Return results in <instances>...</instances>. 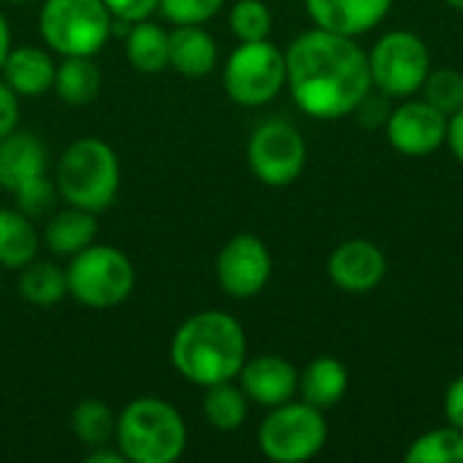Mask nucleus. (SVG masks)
<instances>
[{"label": "nucleus", "instance_id": "nucleus-32", "mask_svg": "<svg viewBox=\"0 0 463 463\" xmlns=\"http://www.w3.org/2000/svg\"><path fill=\"white\" fill-rule=\"evenodd\" d=\"M109 14L119 22H144L152 16L155 8H160V0H103Z\"/></svg>", "mask_w": 463, "mask_h": 463}, {"label": "nucleus", "instance_id": "nucleus-13", "mask_svg": "<svg viewBox=\"0 0 463 463\" xmlns=\"http://www.w3.org/2000/svg\"><path fill=\"white\" fill-rule=\"evenodd\" d=\"M388 271L383 250L369 239H350L328 258V277L345 293H372Z\"/></svg>", "mask_w": 463, "mask_h": 463}, {"label": "nucleus", "instance_id": "nucleus-7", "mask_svg": "<svg viewBox=\"0 0 463 463\" xmlns=\"http://www.w3.org/2000/svg\"><path fill=\"white\" fill-rule=\"evenodd\" d=\"M222 84L228 98L239 106L255 109L271 103L288 84L285 52H279L269 38L241 41L225 62Z\"/></svg>", "mask_w": 463, "mask_h": 463}, {"label": "nucleus", "instance_id": "nucleus-31", "mask_svg": "<svg viewBox=\"0 0 463 463\" xmlns=\"http://www.w3.org/2000/svg\"><path fill=\"white\" fill-rule=\"evenodd\" d=\"M225 0H160V11L174 24H203L212 19Z\"/></svg>", "mask_w": 463, "mask_h": 463}, {"label": "nucleus", "instance_id": "nucleus-28", "mask_svg": "<svg viewBox=\"0 0 463 463\" xmlns=\"http://www.w3.org/2000/svg\"><path fill=\"white\" fill-rule=\"evenodd\" d=\"M423 98L442 114L463 109V73L458 68H434L423 81Z\"/></svg>", "mask_w": 463, "mask_h": 463}, {"label": "nucleus", "instance_id": "nucleus-21", "mask_svg": "<svg viewBox=\"0 0 463 463\" xmlns=\"http://www.w3.org/2000/svg\"><path fill=\"white\" fill-rule=\"evenodd\" d=\"M38 252V231L30 217L14 209H0V266L24 269L35 260Z\"/></svg>", "mask_w": 463, "mask_h": 463}, {"label": "nucleus", "instance_id": "nucleus-18", "mask_svg": "<svg viewBox=\"0 0 463 463\" xmlns=\"http://www.w3.org/2000/svg\"><path fill=\"white\" fill-rule=\"evenodd\" d=\"M347 385H350V377H347L345 364L331 355H320V358L309 361L307 369L298 374V391H301L304 402L317 410L336 407L345 399Z\"/></svg>", "mask_w": 463, "mask_h": 463}, {"label": "nucleus", "instance_id": "nucleus-29", "mask_svg": "<svg viewBox=\"0 0 463 463\" xmlns=\"http://www.w3.org/2000/svg\"><path fill=\"white\" fill-rule=\"evenodd\" d=\"M271 11L263 0H239L231 8V30L239 41H263L271 33Z\"/></svg>", "mask_w": 463, "mask_h": 463}, {"label": "nucleus", "instance_id": "nucleus-16", "mask_svg": "<svg viewBox=\"0 0 463 463\" xmlns=\"http://www.w3.org/2000/svg\"><path fill=\"white\" fill-rule=\"evenodd\" d=\"M41 174H46V149L33 133L14 130L0 138V187L14 193Z\"/></svg>", "mask_w": 463, "mask_h": 463}, {"label": "nucleus", "instance_id": "nucleus-15", "mask_svg": "<svg viewBox=\"0 0 463 463\" xmlns=\"http://www.w3.org/2000/svg\"><path fill=\"white\" fill-rule=\"evenodd\" d=\"M312 22L336 35H364L374 30L391 11L393 0H304Z\"/></svg>", "mask_w": 463, "mask_h": 463}, {"label": "nucleus", "instance_id": "nucleus-5", "mask_svg": "<svg viewBox=\"0 0 463 463\" xmlns=\"http://www.w3.org/2000/svg\"><path fill=\"white\" fill-rule=\"evenodd\" d=\"M103 0H46L38 16L41 38L62 57H92L111 33Z\"/></svg>", "mask_w": 463, "mask_h": 463}, {"label": "nucleus", "instance_id": "nucleus-14", "mask_svg": "<svg viewBox=\"0 0 463 463\" xmlns=\"http://www.w3.org/2000/svg\"><path fill=\"white\" fill-rule=\"evenodd\" d=\"M239 380L250 402L260 407H271V410L290 402L298 391L296 366L279 355H258L252 361H244Z\"/></svg>", "mask_w": 463, "mask_h": 463}, {"label": "nucleus", "instance_id": "nucleus-26", "mask_svg": "<svg viewBox=\"0 0 463 463\" xmlns=\"http://www.w3.org/2000/svg\"><path fill=\"white\" fill-rule=\"evenodd\" d=\"M407 463H463V431L456 426L420 434L404 453Z\"/></svg>", "mask_w": 463, "mask_h": 463}, {"label": "nucleus", "instance_id": "nucleus-10", "mask_svg": "<svg viewBox=\"0 0 463 463\" xmlns=\"http://www.w3.org/2000/svg\"><path fill=\"white\" fill-rule=\"evenodd\" d=\"M247 160L252 174L269 187L293 184L307 165V144L304 136L282 119L263 122L247 146Z\"/></svg>", "mask_w": 463, "mask_h": 463}, {"label": "nucleus", "instance_id": "nucleus-22", "mask_svg": "<svg viewBox=\"0 0 463 463\" xmlns=\"http://www.w3.org/2000/svg\"><path fill=\"white\" fill-rule=\"evenodd\" d=\"M60 100L71 106H84L98 98L100 92V68L92 57H65L62 65L54 68V81Z\"/></svg>", "mask_w": 463, "mask_h": 463}, {"label": "nucleus", "instance_id": "nucleus-3", "mask_svg": "<svg viewBox=\"0 0 463 463\" xmlns=\"http://www.w3.org/2000/svg\"><path fill=\"white\" fill-rule=\"evenodd\" d=\"M117 445L133 463H174L187 445L182 415L163 399H136L117 418Z\"/></svg>", "mask_w": 463, "mask_h": 463}, {"label": "nucleus", "instance_id": "nucleus-19", "mask_svg": "<svg viewBox=\"0 0 463 463\" xmlns=\"http://www.w3.org/2000/svg\"><path fill=\"white\" fill-rule=\"evenodd\" d=\"M3 76L5 84L16 92V95H41L43 90L52 87L54 81V65L52 57L38 49V46H19L11 49L5 62H3Z\"/></svg>", "mask_w": 463, "mask_h": 463}, {"label": "nucleus", "instance_id": "nucleus-9", "mask_svg": "<svg viewBox=\"0 0 463 463\" xmlns=\"http://www.w3.org/2000/svg\"><path fill=\"white\" fill-rule=\"evenodd\" d=\"M431 71V54L420 35L410 30L385 33L369 52L372 87L385 98H410L423 90Z\"/></svg>", "mask_w": 463, "mask_h": 463}, {"label": "nucleus", "instance_id": "nucleus-1", "mask_svg": "<svg viewBox=\"0 0 463 463\" xmlns=\"http://www.w3.org/2000/svg\"><path fill=\"white\" fill-rule=\"evenodd\" d=\"M285 65L296 106L317 119L347 117L372 92L369 54L347 35L320 27L301 33L288 46Z\"/></svg>", "mask_w": 463, "mask_h": 463}, {"label": "nucleus", "instance_id": "nucleus-12", "mask_svg": "<svg viewBox=\"0 0 463 463\" xmlns=\"http://www.w3.org/2000/svg\"><path fill=\"white\" fill-rule=\"evenodd\" d=\"M388 141L407 157H426L448 138V114L423 100H404L385 119Z\"/></svg>", "mask_w": 463, "mask_h": 463}, {"label": "nucleus", "instance_id": "nucleus-20", "mask_svg": "<svg viewBox=\"0 0 463 463\" xmlns=\"http://www.w3.org/2000/svg\"><path fill=\"white\" fill-rule=\"evenodd\" d=\"M98 236V222H95V214L87 212V209H68V212H60L57 217L49 220L46 231H43V241L52 252L57 255H76L81 250H87Z\"/></svg>", "mask_w": 463, "mask_h": 463}, {"label": "nucleus", "instance_id": "nucleus-38", "mask_svg": "<svg viewBox=\"0 0 463 463\" xmlns=\"http://www.w3.org/2000/svg\"><path fill=\"white\" fill-rule=\"evenodd\" d=\"M448 3H450L453 8H458V11H463V0H448Z\"/></svg>", "mask_w": 463, "mask_h": 463}, {"label": "nucleus", "instance_id": "nucleus-34", "mask_svg": "<svg viewBox=\"0 0 463 463\" xmlns=\"http://www.w3.org/2000/svg\"><path fill=\"white\" fill-rule=\"evenodd\" d=\"M445 418L450 426L463 431V374L450 383V388L445 393Z\"/></svg>", "mask_w": 463, "mask_h": 463}, {"label": "nucleus", "instance_id": "nucleus-17", "mask_svg": "<svg viewBox=\"0 0 463 463\" xmlns=\"http://www.w3.org/2000/svg\"><path fill=\"white\" fill-rule=\"evenodd\" d=\"M168 65L187 79H203L217 65V43L201 24H176L168 33Z\"/></svg>", "mask_w": 463, "mask_h": 463}, {"label": "nucleus", "instance_id": "nucleus-2", "mask_svg": "<svg viewBox=\"0 0 463 463\" xmlns=\"http://www.w3.org/2000/svg\"><path fill=\"white\" fill-rule=\"evenodd\" d=\"M247 361V336L225 312H198L182 323L171 342V364L195 385H217L239 377Z\"/></svg>", "mask_w": 463, "mask_h": 463}, {"label": "nucleus", "instance_id": "nucleus-33", "mask_svg": "<svg viewBox=\"0 0 463 463\" xmlns=\"http://www.w3.org/2000/svg\"><path fill=\"white\" fill-rule=\"evenodd\" d=\"M16 122H19V95L5 81H0V138L14 133Z\"/></svg>", "mask_w": 463, "mask_h": 463}, {"label": "nucleus", "instance_id": "nucleus-30", "mask_svg": "<svg viewBox=\"0 0 463 463\" xmlns=\"http://www.w3.org/2000/svg\"><path fill=\"white\" fill-rule=\"evenodd\" d=\"M16 195V203H19V212L27 214V217H38V214H46L54 201H57V184H52L46 179V174L30 179L27 184H22L19 190H14Z\"/></svg>", "mask_w": 463, "mask_h": 463}, {"label": "nucleus", "instance_id": "nucleus-24", "mask_svg": "<svg viewBox=\"0 0 463 463\" xmlns=\"http://www.w3.org/2000/svg\"><path fill=\"white\" fill-rule=\"evenodd\" d=\"M19 293L35 307H52L68 293L65 271L54 263H35L30 260L19 277Z\"/></svg>", "mask_w": 463, "mask_h": 463}, {"label": "nucleus", "instance_id": "nucleus-23", "mask_svg": "<svg viewBox=\"0 0 463 463\" xmlns=\"http://www.w3.org/2000/svg\"><path fill=\"white\" fill-rule=\"evenodd\" d=\"M128 62L141 73H160L168 65V33L152 22H136L125 38Z\"/></svg>", "mask_w": 463, "mask_h": 463}, {"label": "nucleus", "instance_id": "nucleus-35", "mask_svg": "<svg viewBox=\"0 0 463 463\" xmlns=\"http://www.w3.org/2000/svg\"><path fill=\"white\" fill-rule=\"evenodd\" d=\"M448 146L456 155V160L463 163V109L448 117Z\"/></svg>", "mask_w": 463, "mask_h": 463}, {"label": "nucleus", "instance_id": "nucleus-25", "mask_svg": "<svg viewBox=\"0 0 463 463\" xmlns=\"http://www.w3.org/2000/svg\"><path fill=\"white\" fill-rule=\"evenodd\" d=\"M203 415L214 429L236 431L247 420V396H244V391L231 385V380L209 385L206 399H203Z\"/></svg>", "mask_w": 463, "mask_h": 463}, {"label": "nucleus", "instance_id": "nucleus-11", "mask_svg": "<svg viewBox=\"0 0 463 463\" xmlns=\"http://www.w3.org/2000/svg\"><path fill=\"white\" fill-rule=\"evenodd\" d=\"M217 282L233 298L258 296L271 279V255L263 239L252 233L233 236L217 255Z\"/></svg>", "mask_w": 463, "mask_h": 463}, {"label": "nucleus", "instance_id": "nucleus-4", "mask_svg": "<svg viewBox=\"0 0 463 463\" xmlns=\"http://www.w3.org/2000/svg\"><path fill=\"white\" fill-rule=\"evenodd\" d=\"M119 190V163L114 149L100 138L73 141L57 165V193L92 214L109 209Z\"/></svg>", "mask_w": 463, "mask_h": 463}, {"label": "nucleus", "instance_id": "nucleus-27", "mask_svg": "<svg viewBox=\"0 0 463 463\" xmlns=\"http://www.w3.org/2000/svg\"><path fill=\"white\" fill-rule=\"evenodd\" d=\"M73 431L79 442H84L87 448H103L117 434V418L109 410V404L98 399H84L73 410Z\"/></svg>", "mask_w": 463, "mask_h": 463}, {"label": "nucleus", "instance_id": "nucleus-36", "mask_svg": "<svg viewBox=\"0 0 463 463\" xmlns=\"http://www.w3.org/2000/svg\"><path fill=\"white\" fill-rule=\"evenodd\" d=\"M87 461L90 463H125L128 458L122 456V450H119V453H111V450H106V445H103V448H92V453H87Z\"/></svg>", "mask_w": 463, "mask_h": 463}, {"label": "nucleus", "instance_id": "nucleus-37", "mask_svg": "<svg viewBox=\"0 0 463 463\" xmlns=\"http://www.w3.org/2000/svg\"><path fill=\"white\" fill-rule=\"evenodd\" d=\"M8 52H11V33H8V22H5V16L0 14V68H3V62H5V57H8Z\"/></svg>", "mask_w": 463, "mask_h": 463}, {"label": "nucleus", "instance_id": "nucleus-6", "mask_svg": "<svg viewBox=\"0 0 463 463\" xmlns=\"http://www.w3.org/2000/svg\"><path fill=\"white\" fill-rule=\"evenodd\" d=\"M68 293L92 309H109L122 304L136 285L133 263L117 247H98L90 244L87 250L76 252L68 271Z\"/></svg>", "mask_w": 463, "mask_h": 463}, {"label": "nucleus", "instance_id": "nucleus-8", "mask_svg": "<svg viewBox=\"0 0 463 463\" xmlns=\"http://www.w3.org/2000/svg\"><path fill=\"white\" fill-rule=\"evenodd\" d=\"M328 439L323 410L307 402H285L260 423L258 445L277 463H304L315 458Z\"/></svg>", "mask_w": 463, "mask_h": 463}, {"label": "nucleus", "instance_id": "nucleus-39", "mask_svg": "<svg viewBox=\"0 0 463 463\" xmlns=\"http://www.w3.org/2000/svg\"><path fill=\"white\" fill-rule=\"evenodd\" d=\"M8 3H30V0H8Z\"/></svg>", "mask_w": 463, "mask_h": 463}]
</instances>
